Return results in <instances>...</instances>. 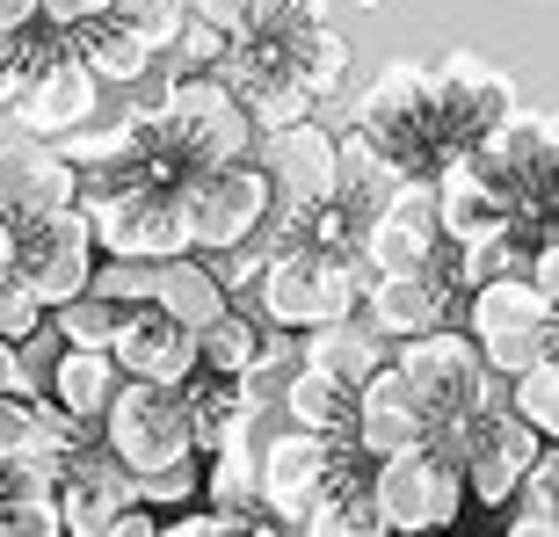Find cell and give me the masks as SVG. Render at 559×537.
<instances>
[{
    "label": "cell",
    "instance_id": "6da1fadb",
    "mask_svg": "<svg viewBox=\"0 0 559 537\" xmlns=\"http://www.w3.org/2000/svg\"><path fill=\"white\" fill-rule=\"evenodd\" d=\"M254 153V124L218 73H175L153 103V182L182 189L204 167H233Z\"/></svg>",
    "mask_w": 559,
    "mask_h": 537
},
{
    "label": "cell",
    "instance_id": "7a4b0ae2",
    "mask_svg": "<svg viewBox=\"0 0 559 537\" xmlns=\"http://www.w3.org/2000/svg\"><path fill=\"white\" fill-rule=\"evenodd\" d=\"M457 334L479 349V363L495 378H516L545 356H559V298L501 276V284H473L457 306Z\"/></svg>",
    "mask_w": 559,
    "mask_h": 537
},
{
    "label": "cell",
    "instance_id": "3957f363",
    "mask_svg": "<svg viewBox=\"0 0 559 537\" xmlns=\"http://www.w3.org/2000/svg\"><path fill=\"white\" fill-rule=\"evenodd\" d=\"M465 160L479 167V182L495 189L501 204H509V218L516 226H545L559 211V139H552V117L545 109H509L495 131H479L473 145H465Z\"/></svg>",
    "mask_w": 559,
    "mask_h": 537
},
{
    "label": "cell",
    "instance_id": "277c9868",
    "mask_svg": "<svg viewBox=\"0 0 559 537\" xmlns=\"http://www.w3.org/2000/svg\"><path fill=\"white\" fill-rule=\"evenodd\" d=\"M400 371V385L429 407V421H436V443H451L473 414H487V407H501V378L479 363V349L465 342L457 327H429V334H415V342H400V356H385Z\"/></svg>",
    "mask_w": 559,
    "mask_h": 537
},
{
    "label": "cell",
    "instance_id": "5b68a950",
    "mask_svg": "<svg viewBox=\"0 0 559 537\" xmlns=\"http://www.w3.org/2000/svg\"><path fill=\"white\" fill-rule=\"evenodd\" d=\"M364 284H371V268L356 262V254H312V248H276L270 262L254 268L262 312L284 334H312V327H328V320H356Z\"/></svg>",
    "mask_w": 559,
    "mask_h": 537
},
{
    "label": "cell",
    "instance_id": "8992f818",
    "mask_svg": "<svg viewBox=\"0 0 559 537\" xmlns=\"http://www.w3.org/2000/svg\"><path fill=\"white\" fill-rule=\"evenodd\" d=\"M364 473H371V457L356 451V443L276 429V435H262V451H254V501L284 523H306L342 479H364Z\"/></svg>",
    "mask_w": 559,
    "mask_h": 537
},
{
    "label": "cell",
    "instance_id": "52a82bcc",
    "mask_svg": "<svg viewBox=\"0 0 559 537\" xmlns=\"http://www.w3.org/2000/svg\"><path fill=\"white\" fill-rule=\"evenodd\" d=\"M95 435H103L109 465L131 473V479L167 473V465H197L189 414H182V385H139V378H124V385L109 393Z\"/></svg>",
    "mask_w": 559,
    "mask_h": 537
},
{
    "label": "cell",
    "instance_id": "ba28073f",
    "mask_svg": "<svg viewBox=\"0 0 559 537\" xmlns=\"http://www.w3.org/2000/svg\"><path fill=\"white\" fill-rule=\"evenodd\" d=\"M364 139H378L385 153L400 160L407 182H429L436 167H443V145H436V81L421 59H393L364 87V103L349 117Z\"/></svg>",
    "mask_w": 559,
    "mask_h": 537
},
{
    "label": "cell",
    "instance_id": "9c48e42d",
    "mask_svg": "<svg viewBox=\"0 0 559 537\" xmlns=\"http://www.w3.org/2000/svg\"><path fill=\"white\" fill-rule=\"evenodd\" d=\"M81 218L95 232L103 262H175L189 254L182 204L160 182H117V189H81Z\"/></svg>",
    "mask_w": 559,
    "mask_h": 537
},
{
    "label": "cell",
    "instance_id": "30bf717a",
    "mask_svg": "<svg viewBox=\"0 0 559 537\" xmlns=\"http://www.w3.org/2000/svg\"><path fill=\"white\" fill-rule=\"evenodd\" d=\"M182 204V232H189V254H240L254 232L276 218V196H270V175L254 160H233V167H204L175 189Z\"/></svg>",
    "mask_w": 559,
    "mask_h": 537
},
{
    "label": "cell",
    "instance_id": "8fae6325",
    "mask_svg": "<svg viewBox=\"0 0 559 537\" xmlns=\"http://www.w3.org/2000/svg\"><path fill=\"white\" fill-rule=\"evenodd\" d=\"M371 509L393 537L457 530V516H465L457 457L443 451V443H421V451H400V457H385V465H371Z\"/></svg>",
    "mask_w": 559,
    "mask_h": 537
},
{
    "label": "cell",
    "instance_id": "7c38bea8",
    "mask_svg": "<svg viewBox=\"0 0 559 537\" xmlns=\"http://www.w3.org/2000/svg\"><path fill=\"white\" fill-rule=\"evenodd\" d=\"M457 306H465L457 248H436L429 262L407 268V276H371L356 320H364L378 342H415V334H429V327H457Z\"/></svg>",
    "mask_w": 559,
    "mask_h": 537
},
{
    "label": "cell",
    "instance_id": "4fadbf2b",
    "mask_svg": "<svg viewBox=\"0 0 559 537\" xmlns=\"http://www.w3.org/2000/svg\"><path fill=\"white\" fill-rule=\"evenodd\" d=\"M8 276H15L44 312H59L66 298H81L87 276H95V232H87L81 204L15 226V268H8Z\"/></svg>",
    "mask_w": 559,
    "mask_h": 537
},
{
    "label": "cell",
    "instance_id": "5bb4252c",
    "mask_svg": "<svg viewBox=\"0 0 559 537\" xmlns=\"http://www.w3.org/2000/svg\"><path fill=\"white\" fill-rule=\"evenodd\" d=\"M443 451L457 457V479H465V501H479V509H509V494H516V479L538 465V435L523 429L509 407H487L473 414L465 429L443 443Z\"/></svg>",
    "mask_w": 559,
    "mask_h": 537
},
{
    "label": "cell",
    "instance_id": "9a60e30c",
    "mask_svg": "<svg viewBox=\"0 0 559 537\" xmlns=\"http://www.w3.org/2000/svg\"><path fill=\"white\" fill-rule=\"evenodd\" d=\"M429 81H436V145H443V160L465 153L479 131H495L501 117L516 109L509 73H495L479 51H443V59H429Z\"/></svg>",
    "mask_w": 559,
    "mask_h": 537
},
{
    "label": "cell",
    "instance_id": "2e32d148",
    "mask_svg": "<svg viewBox=\"0 0 559 537\" xmlns=\"http://www.w3.org/2000/svg\"><path fill=\"white\" fill-rule=\"evenodd\" d=\"M95 109H103V87L87 81V65L73 59V51H66V37H59V51H44V65L22 81V95L8 103V117H15L22 139L66 145L73 131L95 124Z\"/></svg>",
    "mask_w": 559,
    "mask_h": 537
},
{
    "label": "cell",
    "instance_id": "e0dca14e",
    "mask_svg": "<svg viewBox=\"0 0 559 537\" xmlns=\"http://www.w3.org/2000/svg\"><path fill=\"white\" fill-rule=\"evenodd\" d=\"M262 175H270V196L276 211H312L334 196V131L328 124H284V131H262L248 153Z\"/></svg>",
    "mask_w": 559,
    "mask_h": 537
},
{
    "label": "cell",
    "instance_id": "ac0fdd59",
    "mask_svg": "<svg viewBox=\"0 0 559 537\" xmlns=\"http://www.w3.org/2000/svg\"><path fill=\"white\" fill-rule=\"evenodd\" d=\"M436 248H443V226H436L429 182H400L393 196L364 218V248H356V262L371 268V276H407V268H421Z\"/></svg>",
    "mask_w": 559,
    "mask_h": 537
},
{
    "label": "cell",
    "instance_id": "d6986e66",
    "mask_svg": "<svg viewBox=\"0 0 559 537\" xmlns=\"http://www.w3.org/2000/svg\"><path fill=\"white\" fill-rule=\"evenodd\" d=\"M66 204H81V175L66 167L59 145H44V139L0 145V218H8V226L51 218V211H66Z\"/></svg>",
    "mask_w": 559,
    "mask_h": 537
},
{
    "label": "cell",
    "instance_id": "ffe728a7",
    "mask_svg": "<svg viewBox=\"0 0 559 537\" xmlns=\"http://www.w3.org/2000/svg\"><path fill=\"white\" fill-rule=\"evenodd\" d=\"M349 443L371 465H385V457L400 451H421V443H436V421L429 407H421L407 385H400V371L385 363V371L371 378V385H356V421H349Z\"/></svg>",
    "mask_w": 559,
    "mask_h": 537
},
{
    "label": "cell",
    "instance_id": "44dd1931",
    "mask_svg": "<svg viewBox=\"0 0 559 537\" xmlns=\"http://www.w3.org/2000/svg\"><path fill=\"white\" fill-rule=\"evenodd\" d=\"M109 363H117V378H139V385H189L197 378V334L145 306L109 342Z\"/></svg>",
    "mask_w": 559,
    "mask_h": 537
},
{
    "label": "cell",
    "instance_id": "7402d4cb",
    "mask_svg": "<svg viewBox=\"0 0 559 537\" xmlns=\"http://www.w3.org/2000/svg\"><path fill=\"white\" fill-rule=\"evenodd\" d=\"M51 509H59V537H103L109 523L124 516V509H139V501H131V473H117L109 451H95V457H81L73 473L51 479Z\"/></svg>",
    "mask_w": 559,
    "mask_h": 537
},
{
    "label": "cell",
    "instance_id": "603a6c76",
    "mask_svg": "<svg viewBox=\"0 0 559 537\" xmlns=\"http://www.w3.org/2000/svg\"><path fill=\"white\" fill-rule=\"evenodd\" d=\"M298 349V363L306 371H320V378H334V385H371L378 371H385V342H378L364 320H328V327H312V334H298L290 342Z\"/></svg>",
    "mask_w": 559,
    "mask_h": 537
},
{
    "label": "cell",
    "instance_id": "cb8c5ba5",
    "mask_svg": "<svg viewBox=\"0 0 559 537\" xmlns=\"http://www.w3.org/2000/svg\"><path fill=\"white\" fill-rule=\"evenodd\" d=\"M182 414H189V443H197V457H211L226 435L262 429V407L240 393V378H211V371H197L182 385Z\"/></svg>",
    "mask_w": 559,
    "mask_h": 537
},
{
    "label": "cell",
    "instance_id": "d4e9b609",
    "mask_svg": "<svg viewBox=\"0 0 559 537\" xmlns=\"http://www.w3.org/2000/svg\"><path fill=\"white\" fill-rule=\"evenodd\" d=\"M226 276L211 262H197V254H175V262H160V284H153V312L160 320H175V327H211L218 312H226Z\"/></svg>",
    "mask_w": 559,
    "mask_h": 537
},
{
    "label": "cell",
    "instance_id": "484cf974",
    "mask_svg": "<svg viewBox=\"0 0 559 537\" xmlns=\"http://www.w3.org/2000/svg\"><path fill=\"white\" fill-rule=\"evenodd\" d=\"M66 51L87 65V81H95V87H139L145 73L160 65L139 37H124L109 15L103 22H81V29H66Z\"/></svg>",
    "mask_w": 559,
    "mask_h": 537
},
{
    "label": "cell",
    "instance_id": "4316f807",
    "mask_svg": "<svg viewBox=\"0 0 559 537\" xmlns=\"http://www.w3.org/2000/svg\"><path fill=\"white\" fill-rule=\"evenodd\" d=\"M124 378H117V363H109V349H59V363H51V378H44V399L59 414H73V421H103L109 393H117Z\"/></svg>",
    "mask_w": 559,
    "mask_h": 537
},
{
    "label": "cell",
    "instance_id": "83f0119b",
    "mask_svg": "<svg viewBox=\"0 0 559 537\" xmlns=\"http://www.w3.org/2000/svg\"><path fill=\"white\" fill-rule=\"evenodd\" d=\"M276 407H284V429H306V435H334V443H349L356 393H349V385H334V378H320V371H306V363L284 378Z\"/></svg>",
    "mask_w": 559,
    "mask_h": 537
},
{
    "label": "cell",
    "instance_id": "f1b7e54d",
    "mask_svg": "<svg viewBox=\"0 0 559 537\" xmlns=\"http://www.w3.org/2000/svg\"><path fill=\"white\" fill-rule=\"evenodd\" d=\"M262 356V327H254L248 312H218L211 327H197V371L211 378H248V363Z\"/></svg>",
    "mask_w": 559,
    "mask_h": 537
},
{
    "label": "cell",
    "instance_id": "f546056e",
    "mask_svg": "<svg viewBox=\"0 0 559 537\" xmlns=\"http://www.w3.org/2000/svg\"><path fill=\"white\" fill-rule=\"evenodd\" d=\"M501 407L516 414L538 443H552L559 435V356H545V363H531V371H516V378H501Z\"/></svg>",
    "mask_w": 559,
    "mask_h": 537
},
{
    "label": "cell",
    "instance_id": "4dcf8cb0",
    "mask_svg": "<svg viewBox=\"0 0 559 537\" xmlns=\"http://www.w3.org/2000/svg\"><path fill=\"white\" fill-rule=\"evenodd\" d=\"M298 537H393L385 523H378V509H371V473L342 479V487H334V494L298 523Z\"/></svg>",
    "mask_w": 559,
    "mask_h": 537
},
{
    "label": "cell",
    "instance_id": "1f68e13d",
    "mask_svg": "<svg viewBox=\"0 0 559 537\" xmlns=\"http://www.w3.org/2000/svg\"><path fill=\"white\" fill-rule=\"evenodd\" d=\"M131 312L109 306V298H95V290H81V298H66L59 312H51V334H59L66 349H109L117 334H124Z\"/></svg>",
    "mask_w": 559,
    "mask_h": 537
},
{
    "label": "cell",
    "instance_id": "d6a6232c",
    "mask_svg": "<svg viewBox=\"0 0 559 537\" xmlns=\"http://www.w3.org/2000/svg\"><path fill=\"white\" fill-rule=\"evenodd\" d=\"M109 22L124 29V37H139L153 59H160L167 44L182 37V22H189V8L182 0H109Z\"/></svg>",
    "mask_w": 559,
    "mask_h": 537
},
{
    "label": "cell",
    "instance_id": "836d02e7",
    "mask_svg": "<svg viewBox=\"0 0 559 537\" xmlns=\"http://www.w3.org/2000/svg\"><path fill=\"white\" fill-rule=\"evenodd\" d=\"M44 51H59V29H44V22H29V29H0V117H8V103L22 95V81L44 65Z\"/></svg>",
    "mask_w": 559,
    "mask_h": 537
},
{
    "label": "cell",
    "instance_id": "e575fe53",
    "mask_svg": "<svg viewBox=\"0 0 559 537\" xmlns=\"http://www.w3.org/2000/svg\"><path fill=\"white\" fill-rule=\"evenodd\" d=\"M153 284H160V262H103V254H95V276H87L95 298H109V306H124V312L153 306Z\"/></svg>",
    "mask_w": 559,
    "mask_h": 537
},
{
    "label": "cell",
    "instance_id": "d590c367",
    "mask_svg": "<svg viewBox=\"0 0 559 537\" xmlns=\"http://www.w3.org/2000/svg\"><path fill=\"white\" fill-rule=\"evenodd\" d=\"M501 516H559V451H552V443H545L538 465L516 479V494H509Z\"/></svg>",
    "mask_w": 559,
    "mask_h": 537
},
{
    "label": "cell",
    "instance_id": "8d00e7d4",
    "mask_svg": "<svg viewBox=\"0 0 559 537\" xmlns=\"http://www.w3.org/2000/svg\"><path fill=\"white\" fill-rule=\"evenodd\" d=\"M59 334H51V312H44V327L37 334H22L15 342V385H22V399H44V378H51V363H59Z\"/></svg>",
    "mask_w": 559,
    "mask_h": 537
},
{
    "label": "cell",
    "instance_id": "74e56055",
    "mask_svg": "<svg viewBox=\"0 0 559 537\" xmlns=\"http://www.w3.org/2000/svg\"><path fill=\"white\" fill-rule=\"evenodd\" d=\"M109 15V0H37V22L44 29H81V22H103Z\"/></svg>",
    "mask_w": 559,
    "mask_h": 537
},
{
    "label": "cell",
    "instance_id": "f35d334b",
    "mask_svg": "<svg viewBox=\"0 0 559 537\" xmlns=\"http://www.w3.org/2000/svg\"><path fill=\"white\" fill-rule=\"evenodd\" d=\"M29 407H37V399L0 393V457H22V451H29Z\"/></svg>",
    "mask_w": 559,
    "mask_h": 537
},
{
    "label": "cell",
    "instance_id": "ab89813d",
    "mask_svg": "<svg viewBox=\"0 0 559 537\" xmlns=\"http://www.w3.org/2000/svg\"><path fill=\"white\" fill-rule=\"evenodd\" d=\"M103 537H160V516H153V509H124Z\"/></svg>",
    "mask_w": 559,
    "mask_h": 537
},
{
    "label": "cell",
    "instance_id": "60d3db41",
    "mask_svg": "<svg viewBox=\"0 0 559 537\" xmlns=\"http://www.w3.org/2000/svg\"><path fill=\"white\" fill-rule=\"evenodd\" d=\"M509 537H559V516H501Z\"/></svg>",
    "mask_w": 559,
    "mask_h": 537
},
{
    "label": "cell",
    "instance_id": "b9f144b4",
    "mask_svg": "<svg viewBox=\"0 0 559 537\" xmlns=\"http://www.w3.org/2000/svg\"><path fill=\"white\" fill-rule=\"evenodd\" d=\"M37 22V0H0V29H29Z\"/></svg>",
    "mask_w": 559,
    "mask_h": 537
},
{
    "label": "cell",
    "instance_id": "7bdbcfd3",
    "mask_svg": "<svg viewBox=\"0 0 559 537\" xmlns=\"http://www.w3.org/2000/svg\"><path fill=\"white\" fill-rule=\"evenodd\" d=\"M8 268H15V226L0 218V284H8Z\"/></svg>",
    "mask_w": 559,
    "mask_h": 537
},
{
    "label": "cell",
    "instance_id": "ee69618b",
    "mask_svg": "<svg viewBox=\"0 0 559 537\" xmlns=\"http://www.w3.org/2000/svg\"><path fill=\"white\" fill-rule=\"evenodd\" d=\"M429 537H451V530H429Z\"/></svg>",
    "mask_w": 559,
    "mask_h": 537
},
{
    "label": "cell",
    "instance_id": "f6af8a7d",
    "mask_svg": "<svg viewBox=\"0 0 559 537\" xmlns=\"http://www.w3.org/2000/svg\"><path fill=\"white\" fill-rule=\"evenodd\" d=\"M182 8H189V0H182Z\"/></svg>",
    "mask_w": 559,
    "mask_h": 537
}]
</instances>
